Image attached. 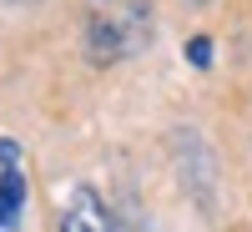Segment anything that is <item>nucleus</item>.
Masks as SVG:
<instances>
[{"instance_id": "f257e3e1", "label": "nucleus", "mask_w": 252, "mask_h": 232, "mask_svg": "<svg viewBox=\"0 0 252 232\" xmlns=\"http://www.w3.org/2000/svg\"><path fill=\"white\" fill-rule=\"evenodd\" d=\"M61 232H111V222H106V212H101V202L91 192H76L71 212L61 217Z\"/></svg>"}, {"instance_id": "f03ea898", "label": "nucleus", "mask_w": 252, "mask_h": 232, "mask_svg": "<svg viewBox=\"0 0 252 232\" xmlns=\"http://www.w3.org/2000/svg\"><path fill=\"white\" fill-rule=\"evenodd\" d=\"M20 207H26V177H20L15 166H5V172H0V227H15Z\"/></svg>"}, {"instance_id": "7ed1b4c3", "label": "nucleus", "mask_w": 252, "mask_h": 232, "mask_svg": "<svg viewBox=\"0 0 252 232\" xmlns=\"http://www.w3.org/2000/svg\"><path fill=\"white\" fill-rule=\"evenodd\" d=\"M187 61H192V66H212V40H207V35H197L192 46H187Z\"/></svg>"}, {"instance_id": "20e7f679", "label": "nucleus", "mask_w": 252, "mask_h": 232, "mask_svg": "<svg viewBox=\"0 0 252 232\" xmlns=\"http://www.w3.org/2000/svg\"><path fill=\"white\" fill-rule=\"evenodd\" d=\"M0 162H5V166H15V162H20V146H15V141H5V136H0Z\"/></svg>"}]
</instances>
